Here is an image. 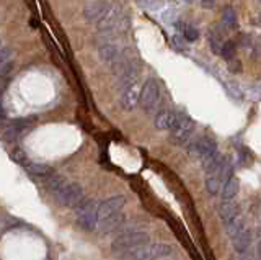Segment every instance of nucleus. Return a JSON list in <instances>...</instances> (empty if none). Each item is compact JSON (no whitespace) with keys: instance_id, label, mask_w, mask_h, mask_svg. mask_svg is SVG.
I'll return each mask as SVG.
<instances>
[{"instance_id":"obj_1","label":"nucleus","mask_w":261,"mask_h":260,"mask_svg":"<svg viewBox=\"0 0 261 260\" xmlns=\"http://www.w3.org/2000/svg\"><path fill=\"white\" fill-rule=\"evenodd\" d=\"M173 253V247L168 244H144L137 245L121 253L124 260H152V258H163Z\"/></svg>"},{"instance_id":"obj_2","label":"nucleus","mask_w":261,"mask_h":260,"mask_svg":"<svg viewBox=\"0 0 261 260\" xmlns=\"http://www.w3.org/2000/svg\"><path fill=\"white\" fill-rule=\"evenodd\" d=\"M170 141L176 146H185L194 131V121L188 113H176V120L170 128Z\"/></svg>"},{"instance_id":"obj_3","label":"nucleus","mask_w":261,"mask_h":260,"mask_svg":"<svg viewBox=\"0 0 261 260\" xmlns=\"http://www.w3.org/2000/svg\"><path fill=\"white\" fill-rule=\"evenodd\" d=\"M141 108L146 113H154L160 105V85L155 79H147L146 83L141 87L139 103Z\"/></svg>"},{"instance_id":"obj_4","label":"nucleus","mask_w":261,"mask_h":260,"mask_svg":"<svg viewBox=\"0 0 261 260\" xmlns=\"http://www.w3.org/2000/svg\"><path fill=\"white\" fill-rule=\"evenodd\" d=\"M75 210L77 223L85 231H95L98 224V203L95 200H83Z\"/></svg>"},{"instance_id":"obj_5","label":"nucleus","mask_w":261,"mask_h":260,"mask_svg":"<svg viewBox=\"0 0 261 260\" xmlns=\"http://www.w3.org/2000/svg\"><path fill=\"white\" fill-rule=\"evenodd\" d=\"M147 242H150L147 232L133 229V231L119 234V236L113 240V244H111V249H113V252H116L117 255H121L122 252H126V250L133 249V247H137V245H144Z\"/></svg>"},{"instance_id":"obj_6","label":"nucleus","mask_w":261,"mask_h":260,"mask_svg":"<svg viewBox=\"0 0 261 260\" xmlns=\"http://www.w3.org/2000/svg\"><path fill=\"white\" fill-rule=\"evenodd\" d=\"M54 197L62 206L75 208L78 203H82L85 200V193H83V188L78 184H75V182H72V184L65 182V184L54 193Z\"/></svg>"},{"instance_id":"obj_7","label":"nucleus","mask_w":261,"mask_h":260,"mask_svg":"<svg viewBox=\"0 0 261 260\" xmlns=\"http://www.w3.org/2000/svg\"><path fill=\"white\" fill-rule=\"evenodd\" d=\"M122 17H124V10H122L121 5L119 4H109L108 10L104 12V14L96 20L98 31L104 33V31L113 30L116 25L122 20Z\"/></svg>"},{"instance_id":"obj_8","label":"nucleus","mask_w":261,"mask_h":260,"mask_svg":"<svg viewBox=\"0 0 261 260\" xmlns=\"http://www.w3.org/2000/svg\"><path fill=\"white\" fill-rule=\"evenodd\" d=\"M188 151L194 157H206V155L212 154L217 151V142H215L212 138H209V136H202V138H198L191 141L188 144Z\"/></svg>"},{"instance_id":"obj_9","label":"nucleus","mask_w":261,"mask_h":260,"mask_svg":"<svg viewBox=\"0 0 261 260\" xmlns=\"http://www.w3.org/2000/svg\"><path fill=\"white\" fill-rule=\"evenodd\" d=\"M141 82L136 80L133 82L130 85H127L126 89L122 90V95H121V107L126 110V112H133V110L137 107L139 103V94H141Z\"/></svg>"},{"instance_id":"obj_10","label":"nucleus","mask_w":261,"mask_h":260,"mask_svg":"<svg viewBox=\"0 0 261 260\" xmlns=\"http://www.w3.org/2000/svg\"><path fill=\"white\" fill-rule=\"evenodd\" d=\"M124 205H126V198L122 195H117V197H111L108 200H104L103 203L98 205V221L111 216L117 211H122Z\"/></svg>"},{"instance_id":"obj_11","label":"nucleus","mask_w":261,"mask_h":260,"mask_svg":"<svg viewBox=\"0 0 261 260\" xmlns=\"http://www.w3.org/2000/svg\"><path fill=\"white\" fill-rule=\"evenodd\" d=\"M124 221H126V216H124L122 211H117L114 214H111V216H106L98 221L96 224V229L100 231L101 234H108L114 229H119V227L124 224Z\"/></svg>"},{"instance_id":"obj_12","label":"nucleus","mask_w":261,"mask_h":260,"mask_svg":"<svg viewBox=\"0 0 261 260\" xmlns=\"http://www.w3.org/2000/svg\"><path fill=\"white\" fill-rule=\"evenodd\" d=\"M108 7H109V2H106V0H98V2L88 4L87 7L83 9V17L87 18L88 22H96L98 18L108 10Z\"/></svg>"},{"instance_id":"obj_13","label":"nucleus","mask_w":261,"mask_h":260,"mask_svg":"<svg viewBox=\"0 0 261 260\" xmlns=\"http://www.w3.org/2000/svg\"><path fill=\"white\" fill-rule=\"evenodd\" d=\"M232 242H233V249L238 253L248 252V249H250L251 242H253V234L248 229H241L238 234H235L232 237Z\"/></svg>"},{"instance_id":"obj_14","label":"nucleus","mask_w":261,"mask_h":260,"mask_svg":"<svg viewBox=\"0 0 261 260\" xmlns=\"http://www.w3.org/2000/svg\"><path fill=\"white\" fill-rule=\"evenodd\" d=\"M175 120H176L175 112H172V110H162V112L155 115L154 125L157 129H160V131H165V129H170L173 126Z\"/></svg>"},{"instance_id":"obj_15","label":"nucleus","mask_w":261,"mask_h":260,"mask_svg":"<svg viewBox=\"0 0 261 260\" xmlns=\"http://www.w3.org/2000/svg\"><path fill=\"white\" fill-rule=\"evenodd\" d=\"M219 214H220V219L224 221L225 224L230 219L238 216V205L232 200H222V203L219 206Z\"/></svg>"},{"instance_id":"obj_16","label":"nucleus","mask_w":261,"mask_h":260,"mask_svg":"<svg viewBox=\"0 0 261 260\" xmlns=\"http://www.w3.org/2000/svg\"><path fill=\"white\" fill-rule=\"evenodd\" d=\"M25 168H26V172L35 175V177H38V179H48L51 174H54L49 165L38 164V162H28V164L25 165Z\"/></svg>"},{"instance_id":"obj_17","label":"nucleus","mask_w":261,"mask_h":260,"mask_svg":"<svg viewBox=\"0 0 261 260\" xmlns=\"http://www.w3.org/2000/svg\"><path fill=\"white\" fill-rule=\"evenodd\" d=\"M238 188H240V184H238V179L237 177H232L224 182V190H222V200H233L237 197L238 193Z\"/></svg>"},{"instance_id":"obj_18","label":"nucleus","mask_w":261,"mask_h":260,"mask_svg":"<svg viewBox=\"0 0 261 260\" xmlns=\"http://www.w3.org/2000/svg\"><path fill=\"white\" fill-rule=\"evenodd\" d=\"M117 46L113 43H104L100 46V49H98V56H100V59L104 61V62H113L114 61V57L117 56Z\"/></svg>"},{"instance_id":"obj_19","label":"nucleus","mask_w":261,"mask_h":260,"mask_svg":"<svg viewBox=\"0 0 261 260\" xmlns=\"http://www.w3.org/2000/svg\"><path fill=\"white\" fill-rule=\"evenodd\" d=\"M206 190H207L209 195H212V197L219 193V190H220V179H219L217 172L206 175Z\"/></svg>"},{"instance_id":"obj_20","label":"nucleus","mask_w":261,"mask_h":260,"mask_svg":"<svg viewBox=\"0 0 261 260\" xmlns=\"http://www.w3.org/2000/svg\"><path fill=\"white\" fill-rule=\"evenodd\" d=\"M178 28H180V31H181V36L185 38L186 41H189V43H193V41H196L199 38V31L196 30L193 25H188V23H178Z\"/></svg>"},{"instance_id":"obj_21","label":"nucleus","mask_w":261,"mask_h":260,"mask_svg":"<svg viewBox=\"0 0 261 260\" xmlns=\"http://www.w3.org/2000/svg\"><path fill=\"white\" fill-rule=\"evenodd\" d=\"M241 229H245V223H243V219L238 218V216L230 219L228 223H225V231L230 237H233L235 234H238Z\"/></svg>"},{"instance_id":"obj_22","label":"nucleus","mask_w":261,"mask_h":260,"mask_svg":"<svg viewBox=\"0 0 261 260\" xmlns=\"http://www.w3.org/2000/svg\"><path fill=\"white\" fill-rule=\"evenodd\" d=\"M222 23L228 28H237V14L232 7H225L222 12Z\"/></svg>"},{"instance_id":"obj_23","label":"nucleus","mask_w":261,"mask_h":260,"mask_svg":"<svg viewBox=\"0 0 261 260\" xmlns=\"http://www.w3.org/2000/svg\"><path fill=\"white\" fill-rule=\"evenodd\" d=\"M235 51H237V44L228 40V41H225V43H222V46H220V54H219V56H222L225 61H228V59H232V57H235Z\"/></svg>"},{"instance_id":"obj_24","label":"nucleus","mask_w":261,"mask_h":260,"mask_svg":"<svg viewBox=\"0 0 261 260\" xmlns=\"http://www.w3.org/2000/svg\"><path fill=\"white\" fill-rule=\"evenodd\" d=\"M65 184V180L64 177H61V175H54V174H51L49 175V180H48V188L52 192V193H56L59 188H61L62 185Z\"/></svg>"},{"instance_id":"obj_25","label":"nucleus","mask_w":261,"mask_h":260,"mask_svg":"<svg viewBox=\"0 0 261 260\" xmlns=\"http://www.w3.org/2000/svg\"><path fill=\"white\" fill-rule=\"evenodd\" d=\"M12 159L13 160H15L17 162V164H20V165H26V164H28V157H26V154L22 151V149H13V151H12Z\"/></svg>"},{"instance_id":"obj_26","label":"nucleus","mask_w":261,"mask_h":260,"mask_svg":"<svg viewBox=\"0 0 261 260\" xmlns=\"http://www.w3.org/2000/svg\"><path fill=\"white\" fill-rule=\"evenodd\" d=\"M172 43H173V46H175L176 49H178V51H188V49H189V48H188V41H186L181 35H175V36L172 38Z\"/></svg>"},{"instance_id":"obj_27","label":"nucleus","mask_w":261,"mask_h":260,"mask_svg":"<svg viewBox=\"0 0 261 260\" xmlns=\"http://www.w3.org/2000/svg\"><path fill=\"white\" fill-rule=\"evenodd\" d=\"M228 70H230L232 74H240L241 70H243V66H241V61L235 59V57H232V59H228Z\"/></svg>"},{"instance_id":"obj_28","label":"nucleus","mask_w":261,"mask_h":260,"mask_svg":"<svg viewBox=\"0 0 261 260\" xmlns=\"http://www.w3.org/2000/svg\"><path fill=\"white\" fill-rule=\"evenodd\" d=\"M12 57V51L9 48H0V66L5 62V61H9Z\"/></svg>"},{"instance_id":"obj_29","label":"nucleus","mask_w":261,"mask_h":260,"mask_svg":"<svg viewBox=\"0 0 261 260\" xmlns=\"http://www.w3.org/2000/svg\"><path fill=\"white\" fill-rule=\"evenodd\" d=\"M251 43H253V38L250 35H246V33L241 35V38H240L241 46H243V48H251Z\"/></svg>"},{"instance_id":"obj_30","label":"nucleus","mask_w":261,"mask_h":260,"mask_svg":"<svg viewBox=\"0 0 261 260\" xmlns=\"http://www.w3.org/2000/svg\"><path fill=\"white\" fill-rule=\"evenodd\" d=\"M175 18H176V10L173 9V10H167L165 14H163V20L165 22H175Z\"/></svg>"},{"instance_id":"obj_31","label":"nucleus","mask_w":261,"mask_h":260,"mask_svg":"<svg viewBox=\"0 0 261 260\" xmlns=\"http://www.w3.org/2000/svg\"><path fill=\"white\" fill-rule=\"evenodd\" d=\"M201 5H202V9H206V10H211V9H214V5H215V0H201Z\"/></svg>"},{"instance_id":"obj_32","label":"nucleus","mask_w":261,"mask_h":260,"mask_svg":"<svg viewBox=\"0 0 261 260\" xmlns=\"http://www.w3.org/2000/svg\"><path fill=\"white\" fill-rule=\"evenodd\" d=\"M240 260H258V258H254L251 253H248V252H243V255H241Z\"/></svg>"},{"instance_id":"obj_33","label":"nucleus","mask_w":261,"mask_h":260,"mask_svg":"<svg viewBox=\"0 0 261 260\" xmlns=\"http://www.w3.org/2000/svg\"><path fill=\"white\" fill-rule=\"evenodd\" d=\"M185 2H193V0H185Z\"/></svg>"}]
</instances>
